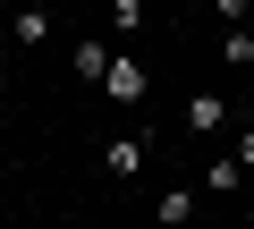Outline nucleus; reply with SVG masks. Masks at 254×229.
<instances>
[{
    "mask_svg": "<svg viewBox=\"0 0 254 229\" xmlns=\"http://www.w3.org/2000/svg\"><path fill=\"white\" fill-rule=\"evenodd\" d=\"M212 9H220V17H246V0H212Z\"/></svg>",
    "mask_w": 254,
    "mask_h": 229,
    "instance_id": "nucleus-9",
    "label": "nucleus"
},
{
    "mask_svg": "<svg viewBox=\"0 0 254 229\" xmlns=\"http://www.w3.org/2000/svg\"><path fill=\"white\" fill-rule=\"evenodd\" d=\"M0 85H9V51H0Z\"/></svg>",
    "mask_w": 254,
    "mask_h": 229,
    "instance_id": "nucleus-11",
    "label": "nucleus"
},
{
    "mask_svg": "<svg viewBox=\"0 0 254 229\" xmlns=\"http://www.w3.org/2000/svg\"><path fill=\"white\" fill-rule=\"evenodd\" d=\"M187 221H195V187H170L161 195V229H187Z\"/></svg>",
    "mask_w": 254,
    "mask_h": 229,
    "instance_id": "nucleus-5",
    "label": "nucleus"
},
{
    "mask_svg": "<svg viewBox=\"0 0 254 229\" xmlns=\"http://www.w3.org/2000/svg\"><path fill=\"white\" fill-rule=\"evenodd\" d=\"M237 178H246V161H237V153H220V161H212V170H203V187H212V195H229V187H237Z\"/></svg>",
    "mask_w": 254,
    "mask_h": 229,
    "instance_id": "nucleus-6",
    "label": "nucleus"
},
{
    "mask_svg": "<svg viewBox=\"0 0 254 229\" xmlns=\"http://www.w3.org/2000/svg\"><path fill=\"white\" fill-rule=\"evenodd\" d=\"M220 119H229L220 93H187V128H195V136H220Z\"/></svg>",
    "mask_w": 254,
    "mask_h": 229,
    "instance_id": "nucleus-3",
    "label": "nucleus"
},
{
    "mask_svg": "<svg viewBox=\"0 0 254 229\" xmlns=\"http://www.w3.org/2000/svg\"><path fill=\"white\" fill-rule=\"evenodd\" d=\"M43 34H51V17H43V9H26V0H17V9H9V43H17V51H34Z\"/></svg>",
    "mask_w": 254,
    "mask_h": 229,
    "instance_id": "nucleus-2",
    "label": "nucleus"
},
{
    "mask_svg": "<svg viewBox=\"0 0 254 229\" xmlns=\"http://www.w3.org/2000/svg\"><path fill=\"white\" fill-rule=\"evenodd\" d=\"M0 9H17V0H0Z\"/></svg>",
    "mask_w": 254,
    "mask_h": 229,
    "instance_id": "nucleus-12",
    "label": "nucleus"
},
{
    "mask_svg": "<svg viewBox=\"0 0 254 229\" xmlns=\"http://www.w3.org/2000/svg\"><path fill=\"white\" fill-rule=\"evenodd\" d=\"M110 26H119V34H136V26H144V0H119V17H110Z\"/></svg>",
    "mask_w": 254,
    "mask_h": 229,
    "instance_id": "nucleus-8",
    "label": "nucleus"
},
{
    "mask_svg": "<svg viewBox=\"0 0 254 229\" xmlns=\"http://www.w3.org/2000/svg\"><path fill=\"white\" fill-rule=\"evenodd\" d=\"M237 161H254V128H246V136H237Z\"/></svg>",
    "mask_w": 254,
    "mask_h": 229,
    "instance_id": "nucleus-10",
    "label": "nucleus"
},
{
    "mask_svg": "<svg viewBox=\"0 0 254 229\" xmlns=\"http://www.w3.org/2000/svg\"><path fill=\"white\" fill-rule=\"evenodd\" d=\"M102 161H110V178H136V170H144V136H110Z\"/></svg>",
    "mask_w": 254,
    "mask_h": 229,
    "instance_id": "nucleus-4",
    "label": "nucleus"
},
{
    "mask_svg": "<svg viewBox=\"0 0 254 229\" xmlns=\"http://www.w3.org/2000/svg\"><path fill=\"white\" fill-rule=\"evenodd\" d=\"M102 68H110V43H76V76H93V85H102Z\"/></svg>",
    "mask_w": 254,
    "mask_h": 229,
    "instance_id": "nucleus-7",
    "label": "nucleus"
},
{
    "mask_svg": "<svg viewBox=\"0 0 254 229\" xmlns=\"http://www.w3.org/2000/svg\"><path fill=\"white\" fill-rule=\"evenodd\" d=\"M144 85H153V76H144V60H136V51H119V60L102 68V93H110L119 110H136V102H144Z\"/></svg>",
    "mask_w": 254,
    "mask_h": 229,
    "instance_id": "nucleus-1",
    "label": "nucleus"
}]
</instances>
